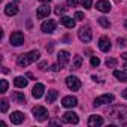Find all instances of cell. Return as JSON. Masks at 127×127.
Returning <instances> with one entry per match:
<instances>
[{
  "label": "cell",
  "mask_w": 127,
  "mask_h": 127,
  "mask_svg": "<svg viewBox=\"0 0 127 127\" xmlns=\"http://www.w3.org/2000/svg\"><path fill=\"white\" fill-rule=\"evenodd\" d=\"M103 124V118L100 115H91L88 118V126L91 127H97V126H102Z\"/></svg>",
  "instance_id": "ac0fdd59"
},
{
  "label": "cell",
  "mask_w": 127,
  "mask_h": 127,
  "mask_svg": "<svg viewBox=\"0 0 127 127\" xmlns=\"http://www.w3.org/2000/svg\"><path fill=\"white\" fill-rule=\"evenodd\" d=\"M69 60H70V54L67 51H60L57 54V61H58V66L60 67H64L69 63Z\"/></svg>",
  "instance_id": "5b68a950"
},
{
  "label": "cell",
  "mask_w": 127,
  "mask_h": 127,
  "mask_svg": "<svg viewBox=\"0 0 127 127\" xmlns=\"http://www.w3.org/2000/svg\"><path fill=\"white\" fill-rule=\"evenodd\" d=\"M81 66H82V57L81 55H75V58H73V67L79 69Z\"/></svg>",
  "instance_id": "cb8c5ba5"
},
{
  "label": "cell",
  "mask_w": 127,
  "mask_h": 127,
  "mask_svg": "<svg viewBox=\"0 0 127 127\" xmlns=\"http://www.w3.org/2000/svg\"><path fill=\"white\" fill-rule=\"evenodd\" d=\"M43 91H45V87H43V84H36V85L33 87L32 96H33L34 99H40V97L43 96Z\"/></svg>",
  "instance_id": "9a60e30c"
},
{
  "label": "cell",
  "mask_w": 127,
  "mask_h": 127,
  "mask_svg": "<svg viewBox=\"0 0 127 127\" xmlns=\"http://www.w3.org/2000/svg\"><path fill=\"white\" fill-rule=\"evenodd\" d=\"M5 14H6V15H9V17L17 15V14H18V5H17V2L8 3V5H6V8H5Z\"/></svg>",
  "instance_id": "4fadbf2b"
},
{
  "label": "cell",
  "mask_w": 127,
  "mask_h": 127,
  "mask_svg": "<svg viewBox=\"0 0 127 127\" xmlns=\"http://www.w3.org/2000/svg\"><path fill=\"white\" fill-rule=\"evenodd\" d=\"M66 84H67L69 90H72V91H78V90L81 88V81H79L76 76H67Z\"/></svg>",
  "instance_id": "8992f818"
},
{
  "label": "cell",
  "mask_w": 127,
  "mask_h": 127,
  "mask_svg": "<svg viewBox=\"0 0 127 127\" xmlns=\"http://www.w3.org/2000/svg\"><path fill=\"white\" fill-rule=\"evenodd\" d=\"M49 12H51V9H49V6H48V3H46V5H43V6L37 8L36 17H37L39 20H42V18H46V17L49 15Z\"/></svg>",
  "instance_id": "5bb4252c"
},
{
  "label": "cell",
  "mask_w": 127,
  "mask_h": 127,
  "mask_svg": "<svg viewBox=\"0 0 127 127\" xmlns=\"http://www.w3.org/2000/svg\"><path fill=\"white\" fill-rule=\"evenodd\" d=\"M114 76H115L118 81H121V82H126V81H127V73L123 72V70H114Z\"/></svg>",
  "instance_id": "7402d4cb"
},
{
  "label": "cell",
  "mask_w": 127,
  "mask_h": 127,
  "mask_svg": "<svg viewBox=\"0 0 127 127\" xmlns=\"http://www.w3.org/2000/svg\"><path fill=\"white\" fill-rule=\"evenodd\" d=\"M52 49H54V46H52V43H49V45H46V51H48V52H52Z\"/></svg>",
  "instance_id": "d590c367"
},
{
  "label": "cell",
  "mask_w": 127,
  "mask_h": 127,
  "mask_svg": "<svg viewBox=\"0 0 127 127\" xmlns=\"http://www.w3.org/2000/svg\"><path fill=\"white\" fill-rule=\"evenodd\" d=\"M115 64H117V60H115V58H108V60H106V66H108V67H114Z\"/></svg>",
  "instance_id": "f1b7e54d"
},
{
  "label": "cell",
  "mask_w": 127,
  "mask_h": 127,
  "mask_svg": "<svg viewBox=\"0 0 127 127\" xmlns=\"http://www.w3.org/2000/svg\"><path fill=\"white\" fill-rule=\"evenodd\" d=\"M109 120L115 124H127V108L126 106H114L109 111Z\"/></svg>",
  "instance_id": "6da1fadb"
},
{
  "label": "cell",
  "mask_w": 127,
  "mask_h": 127,
  "mask_svg": "<svg viewBox=\"0 0 127 127\" xmlns=\"http://www.w3.org/2000/svg\"><path fill=\"white\" fill-rule=\"evenodd\" d=\"M124 67H126V69H127V61H126V63H124Z\"/></svg>",
  "instance_id": "bcb514c9"
},
{
  "label": "cell",
  "mask_w": 127,
  "mask_h": 127,
  "mask_svg": "<svg viewBox=\"0 0 127 127\" xmlns=\"http://www.w3.org/2000/svg\"><path fill=\"white\" fill-rule=\"evenodd\" d=\"M40 2H42V3H49L51 0H40Z\"/></svg>",
  "instance_id": "b9f144b4"
},
{
  "label": "cell",
  "mask_w": 127,
  "mask_h": 127,
  "mask_svg": "<svg viewBox=\"0 0 127 127\" xmlns=\"http://www.w3.org/2000/svg\"><path fill=\"white\" fill-rule=\"evenodd\" d=\"M75 20L76 21H82L84 20V14L82 12H75Z\"/></svg>",
  "instance_id": "d6a6232c"
},
{
  "label": "cell",
  "mask_w": 127,
  "mask_h": 127,
  "mask_svg": "<svg viewBox=\"0 0 127 127\" xmlns=\"http://www.w3.org/2000/svg\"><path fill=\"white\" fill-rule=\"evenodd\" d=\"M60 23L64 26V27H67V29H73V27H75V21H73L70 17H63V18L60 20Z\"/></svg>",
  "instance_id": "ffe728a7"
},
{
  "label": "cell",
  "mask_w": 127,
  "mask_h": 127,
  "mask_svg": "<svg viewBox=\"0 0 127 127\" xmlns=\"http://www.w3.org/2000/svg\"><path fill=\"white\" fill-rule=\"evenodd\" d=\"M78 5V0H67V6H70V8H75Z\"/></svg>",
  "instance_id": "836d02e7"
},
{
  "label": "cell",
  "mask_w": 127,
  "mask_h": 127,
  "mask_svg": "<svg viewBox=\"0 0 127 127\" xmlns=\"http://www.w3.org/2000/svg\"><path fill=\"white\" fill-rule=\"evenodd\" d=\"M8 108H9V102H8L6 99H2V100H0V111L5 114V112L8 111Z\"/></svg>",
  "instance_id": "d4e9b609"
},
{
  "label": "cell",
  "mask_w": 127,
  "mask_h": 127,
  "mask_svg": "<svg viewBox=\"0 0 127 127\" xmlns=\"http://www.w3.org/2000/svg\"><path fill=\"white\" fill-rule=\"evenodd\" d=\"M99 48H100V51L108 52V51L111 49V40H109V37L102 36V37L99 39Z\"/></svg>",
  "instance_id": "7c38bea8"
},
{
  "label": "cell",
  "mask_w": 127,
  "mask_h": 127,
  "mask_svg": "<svg viewBox=\"0 0 127 127\" xmlns=\"http://www.w3.org/2000/svg\"><path fill=\"white\" fill-rule=\"evenodd\" d=\"M27 27H29V29H32V21H30V20L27 21Z\"/></svg>",
  "instance_id": "60d3db41"
},
{
  "label": "cell",
  "mask_w": 127,
  "mask_h": 127,
  "mask_svg": "<svg viewBox=\"0 0 127 127\" xmlns=\"http://www.w3.org/2000/svg\"><path fill=\"white\" fill-rule=\"evenodd\" d=\"M99 64H100V60L97 57H91V66H96L97 67Z\"/></svg>",
  "instance_id": "1f68e13d"
},
{
  "label": "cell",
  "mask_w": 127,
  "mask_h": 127,
  "mask_svg": "<svg viewBox=\"0 0 127 127\" xmlns=\"http://www.w3.org/2000/svg\"><path fill=\"white\" fill-rule=\"evenodd\" d=\"M124 27H126V29H127V20H126V21H124Z\"/></svg>",
  "instance_id": "ee69618b"
},
{
  "label": "cell",
  "mask_w": 127,
  "mask_h": 127,
  "mask_svg": "<svg viewBox=\"0 0 127 127\" xmlns=\"http://www.w3.org/2000/svg\"><path fill=\"white\" fill-rule=\"evenodd\" d=\"M57 97H58V93H57L55 90H49L48 94H46V102H48V103H52Z\"/></svg>",
  "instance_id": "603a6c76"
},
{
  "label": "cell",
  "mask_w": 127,
  "mask_h": 127,
  "mask_svg": "<svg viewBox=\"0 0 127 127\" xmlns=\"http://www.w3.org/2000/svg\"><path fill=\"white\" fill-rule=\"evenodd\" d=\"M78 36L82 42H90L91 37H93V33H91V29L90 27H81L79 32H78Z\"/></svg>",
  "instance_id": "277c9868"
},
{
  "label": "cell",
  "mask_w": 127,
  "mask_h": 127,
  "mask_svg": "<svg viewBox=\"0 0 127 127\" xmlns=\"http://www.w3.org/2000/svg\"><path fill=\"white\" fill-rule=\"evenodd\" d=\"M6 91H8V81L0 79V93H6Z\"/></svg>",
  "instance_id": "4316f807"
},
{
  "label": "cell",
  "mask_w": 127,
  "mask_h": 127,
  "mask_svg": "<svg viewBox=\"0 0 127 127\" xmlns=\"http://www.w3.org/2000/svg\"><path fill=\"white\" fill-rule=\"evenodd\" d=\"M49 124H60V121H55V120H52V121H49Z\"/></svg>",
  "instance_id": "ab89813d"
},
{
  "label": "cell",
  "mask_w": 127,
  "mask_h": 127,
  "mask_svg": "<svg viewBox=\"0 0 127 127\" xmlns=\"http://www.w3.org/2000/svg\"><path fill=\"white\" fill-rule=\"evenodd\" d=\"M64 11H66V8H63V6H57L54 12H55L57 15H61V14H64Z\"/></svg>",
  "instance_id": "4dcf8cb0"
},
{
  "label": "cell",
  "mask_w": 127,
  "mask_h": 127,
  "mask_svg": "<svg viewBox=\"0 0 127 127\" xmlns=\"http://www.w3.org/2000/svg\"><path fill=\"white\" fill-rule=\"evenodd\" d=\"M11 43L15 45V46L23 45V43H24V34H23L21 32H14V33L11 34Z\"/></svg>",
  "instance_id": "52a82bcc"
},
{
  "label": "cell",
  "mask_w": 127,
  "mask_h": 127,
  "mask_svg": "<svg viewBox=\"0 0 127 127\" xmlns=\"http://www.w3.org/2000/svg\"><path fill=\"white\" fill-rule=\"evenodd\" d=\"M39 57H40L39 51H32V52H27V54H21L18 57V60H17L18 61V66L26 67V66L32 64V63H34L36 60H39Z\"/></svg>",
  "instance_id": "7a4b0ae2"
},
{
  "label": "cell",
  "mask_w": 127,
  "mask_h": 127,
  "mask_svg": "<svg viewBox=\"0 0 127 127\" xmlns=\"http://www.w3.org/2000/svg\"><path fill=\"white\" fill-rule=\"evenodd\" d=\"M63 121L64 123H70V124H78V121H79V118H78V115L75 114V112H66V114H63Z\"/></svg>",
  "instance_id": "8fae6325"
},
{
  "label": "cell",
  "mask_w": 127,
  "mask_h": 127,
  "mask_svg": "<svg viewBox=\"0 0 127 127\" xmlns=\"http://www.w3.org/2000/svg\"><path fill=\"white\" fill-rule=\"evenodd\" d=\"M114 2H115V3H120V2H121V0H114Z\"/></svg>",
  "instance_id": "f6af8a7d"
},
{
  "label": "cell",
  "mask_w": 127,
  "mask_h": 127,
  "mask_svg": "<svg viewBox=\"0 0 127 127\" xmlns=\"http://www.w3.org/2000/svg\"><path fill=\"white\" fill-rule=\"evenodd\" d=\"M114 102V96L112 94H103L100 97H97L94 100V106H100V105H105V103H112Z\"/></svg>",
  "instance_id": "9c48e42d"
},
{
  "label": "cell",
  "mask_w": 127,
  "mask_h": 127,
  "mask_svg": "<svg viewBox=\"0 0 127 127\" xmlns=\"http://www.w3.org/2000/svg\"><path fill=\"white\" fill-rule=\"evenodd\" d=\"M61 105L64 106V108H75L78 105V99L73 97V96H66V97H63Z\"/></svg>",
  "instance_id": "ba28073f"
},
{
  "label": "cell",
  "mask_w": 127,
  "mask_h": 127,
  "mask_svg": "<svg viewBox=\"0 0 127 127\" xmlns=\"http://www.w3.org/2000/svg\"><path fill=\"white\" fill-rule=\"evenodd\" d=\"M55 27H57V23H55L54 20H48V21H45V23L40 26L42 32H45V33H52V32L55 30Z\"/></svg>",
  "instance_id": "30bf717a"
},
{
  "label": "cell",
  "mask_w": 127,
  "mask_h": 127,
  "mask_svg": "<svg viewBox=\"0 0 127 127\" xmlns=\"http://www.w3.org/2000/svg\"><path fill=\"white\" fill-rule=\"evenodd\" d=\"M51 69H52L54 72H57V70H58V64H52V66H51Z\"/></svg>",
  "instance_id": "8d00e7d4"
},
{
  "label": "cell",
  "mask_w": 127,
  "mask_h": 127,
  "mask_svg": "<svg viewBox=\"0 0 127 127\" xmlns=\"http://www.w3.org/2000/svg\"><path fill=\"white\" fill-rule=\"evenodd\" d=\"M121 57H123V58H127V52H124V54H123Z\"/></svg>",
  "instance_id": "7bdbcfd3"
},
{
  "label": "cell",
  "mask_w": 127,
  "mask_h": 127,
  "mask_svg": "<svg viewBox=\"0 0 127 127\" xmlns=\"http://www.w3.org/2000/svg\"><path fill=\"white\" fill-rule=\"evenodd\" d=\"M96 9L100 12H109L111 11V3L106 2V0H100V2L96 3Z\"/></svg>",
  "instance_id": "2e32d148"
},
{
  "label": "cell",
  "mask_w": 127,
  "mask_h": 127,
  "mask_svg": "<svg viewBox=\"0 0 127 127\" xmlns=\"http://www.w3.org/2000/svg\"><path fill=\"white\" fill-rule=\"evenodd\" d=\"M123 97H124V99H127V88L123 91Z\"/></svg>",
  "instance_id": "f35d334b"
},
{
  "label": "cell",
  "mask_w": 127,
  "mask_h": 127,
  "mask_svg": "<svg viewBox=\"0 0 127 127\" xmlns=\"http://www.w3.org/2000/svg\"><path fill=\"white\" fill-rule=\"evenodd\" d=\"M26 76H27V78H29V79H34V76H33V73H30V72H29V73H27V75H26Z\"/></svg>",
  "instance_id": "74e56055"
},
{
  "label": "cell",
  "mask_w": 127,
  "mask_h": 127,
  "mask_svg": "<svg viewBox=\"0 0 127 127\" xmlns=\"http://www.w3.org/2000/svg\"><path fill=\"white\" fill-rule=\"evenodd\" d=\"M12 100H14L15 103L24 105V103H26V96H24L23 93H20V91H15V93H12Z\"/></svg>",
  "instance_id": "d6986e66"
},
{
  "label": "cell",
  "mask_w": 127,
  "mask_h": 127,
  "mask_svg": "<svg viewBox=\"0 0 127 127\" xmlns=\"http://www.w3.org/2000/svg\"><path fill=\"white\" fill-rule=\"evenodd\" d=\"M32 112H33V117L36 121H45L48 118V111L43 106H34L32 109Z\"/></svg>",
  "instance_id": "3957f363"
},
{
  "label": "cell",
  "mask_w": 127,
  "mask_h": 127,
  "mask_svg": "<svg viewBox=\"0 0 127 127\" xmlns=\"http://www.w3.org/2000/svg\"><path fill=\"white\" fill-rule=\"evenodd\" d=\"M81 3H82V6L85 9H90L93 6V0H81Z\"/></svg>",
  "instance_id": "83f0119b"
},
{
  "label": "cell",
  "mask_w": 127,
  "mask_h": 127,
  "mask_svg": "<svg viewBox=\"0 0 127 127\" xmlns=\"http://www.w3.org/2000/svg\"><path fill=\"white\" fill-rule=\"evenodd\" d=\"M11 121H12V124H21V123L24 121V114L20 112V111L12 112V115H11Z\"/></svg>",
  "instance_id": "e0dca14e"
},
{
  "label": "cell",
  "mask_w": 127,
  "mask_h": 127,
  "mask_svg": "<svg viewBox=\"0 0 127 127\" xmlns=\"http://www.w3.org/2000/svg\"><path fill=\"white\" fill-rule=\"evenodd\" d=\"M117 43H118V46L124 48V46L127 45V39H124V37H121V39H120V37H118V39H117Z\"/></svg>",
  "instance_id": "f546056e"
},
{
  "label": "cell",
  "mask_w": 127,
  "mask_h": 127,
  "mask_svg": "<svg viewBox=\"0 0 127 127\" xmlns=\"http://www.w3.org/2000/svg\"><path fill=\"white\" fill-rule=\"evenodd\" d=\"M27 82H29V81H27L24 76H17L15 81H14L15 87H18V88H26V87H27Z\"/></svg>",
  "instance_id": "44dd1931"
},
{
  "label": "cell",
  "mask_w": 127,
  "mask_h": 127,
  "mask_svg": "<svg viewBox=\"0 0 127 127\" xmlns=\"http://www.w3.org/2000/svg\"><path fill=\"white\" fill-rule=\"evenodd\" d=\"M46 66H48V63H46V61H40V63H39V69H40V70H45Z\"/></svg>",
  "instance_id": "e575fe53"
},
{
  "label": "cell",
  "mask_w": 127,
  "mask_h": 127,
  "mask_svg": "<svg viewBox=\"0 0 127 127\" xmlns=\"http://www.w3.org/2000/svg\"><path fill=\"white\" fill-rule=\"evenodd\" d=\"M99 24H100L102 27H105V29L111 27V23H109L108 18H105V17H100V18H99Z\"/></svg>",
  "instance_id": "484cf974"
}]
</instances>
